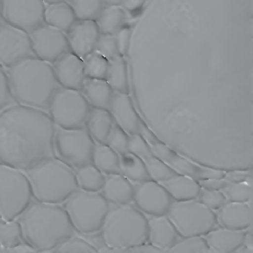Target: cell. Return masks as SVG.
<instances>
[{
    "label": "cell",
    "mask_w": 253,
    "mask_h": 253,
    "mask_svg": "<svg viewBox=\"0 0 253 253\" xmlns=\"http://www.w3.org/2000/svg\"><path fill=\"white\" fill-rule=\"evenodd\" d=\"M56 126L48 112L14 103L0 112V163L27 171L56 156Z\"/></svg>",
    "instance_id": "1"
},
{
    "label": "cell",
    "mask_w": 253,
    "mask_h": 253,
    "mask_svg": "<svg viewBox=\"0 0 253 253\" xmlns=\"http://www.w3.org/2000/svg\"><path fill=\"white\" fill-rule=\"evenodd\" d=\"M23 241L38 253L51 252L60 243L75 235V229L63 206L33 201L17 217Z\"/></svg>",
    "instance_id": "2"
},
{
    "label": "cell",
    "mask_w": 253,
    "mask_h": 253,
    "mask_svg": "<svg viewBox=\"0 0 253 253\" xmlns=\"http://www.w3.org/2000/svg\"><path fill=\"white\" fill-rule=\"evenodd\" d=\"M16 103L48 112L50 100L60 87L52 64L31 57L5 69Z\"/></svg>",
    "instance_id": "3"
},
{
    "label": "cell",
    "mask_w": 253,
    "mask_h": 253,
    "mask_svg": "<svg viewBox=\"0 0 253 253\" xmlns=\"http://www.w3.org/2000/svg\"><path fill=\"white\" fill-rule=\"evenodd\" d=\"M102 239L109 251L126 253L131 247L148 241V218L131 204H110L100 229Z\"/></svg>",
    "instance_id": "4"
},
{
    "label": "cell",
    "mask_w": 253,
    "mask_h": 253,
    "mask_svg": "<svg viewBox=\"0 0 253 253\" xmlns=\"http://www.w3.org/2000/svg\"><path fill=\"white\" fill-rule=\"evenodd\" d=\"M35 201L63 204L78 187L74 169L57 157L47 158L25 171Z\"/></svg>",
    "instance_id": "5"
},
{
    "label": "cell",
    "mask_w": 253,
    "mask_h": 253,
    "mask_svg": "<svg viewBox=\"0 0 253 253\" xmlns=\"http://www.w3.org/2000/svg\"><path fill=\"white\" fill-rule=\"evenodd\" d=\"M74 229L84 235L100 232L110 204L101 192H90L78 189L64 203Z\"/></svg>",
    "instance_id": "6"
},
{
    "label": "cell",
    "mask_w": 253,
    "mask_h": 253,
    "mask_svg": "<svg viewBox=\"0 0 253 253\" xmlns=\"http://www.w3.org/2000/svg\"><path fill=\"white\" fill-rule=\"evenodd\" d=\"M33 198L26 172L0 163V217L5 220H15Z\"/></svg>",
    "instance_id": "7"
},
{
    "label": "cell",
    "mask_w": 253,
    "mask_h": 253,
    "mask_svg": "<svg viewBox=\"0 0 253 253\" xmlns=\"http://www.w3.org/2000/svg\"><path fill=\"white\" fill-rule=\"evenodd\" d=\"M167 215L180 238L205 236L217 224L215 211L197 199L173 201Z\"/></svg>",
    "instance_id": "8"
},
{
    "label": "cell",
    "mask_w": 253,
    "mask_h": 253,
    "mask_svg": "<svg viewBox=\"0 0 253 253\" xmlns=\"http://www.w3.org/2000/svg\"><path fill=\"white\" fill-rule=\"evenodd\" d=\"M90 109L81 91L60 86L50 100L48 113L56 126L73 129L85 127Z\"/></svg>",
    "instance_id": "9"
},
{
    "label": "cell",
    "mask_w": 253,
    "mask_h": 253,
    "mask_svg": "<svg viewBox=\"0 0 253 253\" xmlns=\"http://www.w3.org/2000/svg\"><path fill=\"white\" fill-rule=\"evenodd\" d=\"M138 134L144 137L154 154L178 174L190 176L198 180L224 177L225 171L200 165L174 152L149 129L143 119L140 123Z\"/></svg>",
    "instance_id": "10"
},
{
    "label": "cell",
    "mask_w": 253,
    "mask_h": 253,
    "mask_svg": "<svg viewBox=\"0 0 253 253\" xmlns=\"http://www.w3.org/2000/svg\"><path fill=\"white\" fill-rule=\"evenodd\" d=\"M54 143L56 157L74 169L92 164L95 142L85 127L66 129L56 126Z\"/></svg>",
    "instance_id": "11"
},
{
    "label": "cell",
    "mask_w": 253,
    "mask_h": 253,
    "mask_svg": "<svg viewBox=\"0 0 253 253\" xmlns=\"http://www.w3.org/2000/svg\"><path fill=\"white\" fill-rule=\"evenodd\" d=\"M35 57L29 32L0 20V65L8 69L19 62Z\"/></svg>",
    "instance_id": "12"
},
{
    "label": "cell",
    "mask_w": 253,
    "mask_h": 253,
    "mask_svg": "<svg viewBox=\"0 0 253 253\" xmlns=\"http://www.w3.org/2000/svg\"><path fill=\"white\" fill-rule=\"evenodd\" d=\"M0 9L2 20L29 33L45 23L43 0H0Z\"/></svg>",
    "instance_id": "13"
},
{
    "label": "cell",
    "mask_w": 253,
    "mask_h": 253,
    "mask_svg": "<svg viewBox=\"0 0 253 253\" xmlns=\"http://www.w3.org/2000/svg\"><path fill=\"white\" fill-rule=\"evenodd\" d=\"M29 35L35 57L51 64L70 51L66 32L45 23L29 32Z\"/></svg>",
    "instance_id": "14"
},
{
    "label": "cell",
    "mask_w": 253,
    "mask_h": 253,
    "mask_svg": "<svg viewBox=\"0 0 253 253\" xmlns=\"http://www.w3.org/2000/svg\"><path fill=\"white\" fill-rule=\"evenodd\" d=\"M173 200L159 182L149 179L136 183L133 201L134 206L149 216L167 214Z\"/></svg>",
    "instance_id": "15"
},
{
    "label": "cell",
    "mask_w": 253,
    "mask_h": 253,
    "mask_svg": "<svg viewBox=\"0 0 253 253\" xmlns=\"http://www.w3.org/2000/svg\"><path fill=\"white\" fill-rule=\"evenodd\" d=\"M128 152L143 160L152 180L161 183L178 174L154 154L141 134H130Z\"/></svg>",
    "instance_id": "16"
},
{
    "label": "cell",
    "mask_w": 253,
    "mask_h": 253,
    "mask_svg": "<svg viewBox=\"0 0 253 253\" xmlns=\"http://www.w3.org/2000/svg\"><path fill=\"white\" fill-rule=\"evenodd\" d=\"M66 34L70 51L84 59L95 50L100 32L95 20H77Z\"/></svg>",
    "instance_id": "17"
},
{
    "label": "cell",
    "mask_w": 253,
    "mask_h": 253,
    "mask_svg": "<svg viewBox=\"0 0 253 253\" xmlns=\"http://www.w3.org/2000/svg\"><path fill=\"white\" fill-rule=\"evenodd\" d=\"M52 67L60 86L81 91L86 78L82 58L69 51L52 63Z\"/></svg>",
    "instance_id": "18"
},
{
    "label": "cell",
    "mask_w": 253,
    "mask_h": 253,
    "mask_svg": "<svg viewBox=\"0 0 253 253\" xmlns=\"http://www.w3.org/2000/svg\"><path fill=\"white\" fill-rule=\"evenodd\" d=\"M109 111L115 122L129 135L138 134L142 118L136 111L129 94L115 91Z\"/></svg>",
    "instance_id": "19"
},
{
    "label": "cell",
    "mask_w": 253,
    "mask_h": 253,
    "mask_svg": "<svg viewBox=\"0 0 253 253\" xmlns=\"http://www.w3.org/2000/svg\"><path fill=\"white\" fill-rule=\"evenodd\" d=\"M147 218V242L167 253L179 238L174 224L167 214L149 216Z\"/></svg>",
    "instance_id": "20"
},
{
    "label": "cell",
    "mask_w": 253,
    "mask_h": 253,
    "mask_svg": "<svg viewBox=\"0 0 253 253\" xmlns=\"http://www.w3.org/2000/svg\"><path fill=\"white\" fill-rule=\"evenodd\" d=\"M211 253H234L242 248L247 241L246 230L214 227L205 235Z\"/></svg>",
    "instance_id": "21"
},
{
    "label": "cell",
    "mask_w": 253,
    "mask_h": 253,
    "mask_svg": "<svg viewBox=\"0 0 253 253\" xmlns=\"http://www.w3.org/2000/svg\"><path fill=\"white\" fill-rule=\"evenodd\" d=\"M217 224L235 230H247L252 224V209L248 203L227 201L218 210Z\"/></svg>",
    "instance_id": "22"
},
{
    "label": "cell",
    "mask_w": 253,
    "mask_h": 253,
    "mask_svg": "<svg viewBox=\"0 0 253 253\" xmlns=\"http://www.w3.org/2000/svg\"><path fill=\"white\" fill-rule=\"evenodd\" d=\"M100 192L110 204H131L134 197V186L121 174H109L106 175Z\"/></svg>",
    "instance_id": "23"
},
{
    "label": "cell",
    "mask_w": 253,
    "mask_h": 253,
    "mask_svg": "<svg viewBox=\"0 0 253 253\" xmlns=\"http://www.w3.org/2000/svg\"><path fill=\"white\" fill-rule=\"evenodd\" d=\"M81 92L91 108L109 110L115 91L106 80L86 78Z\"/></svg>",
    "instance_id": "24"
},
{
    "label": "cell",
    "mask_w": 253,
    "mask_h": 253,
    "mask_svg": "<svg viewBox=\"0 0 253 253\" xmlns=\"http://www.w3.org/2000/svg\"><path fill=\"white\" fill-rule=\"evenodd\" d=\"M161 183L166 188L173 201L197 199L202 189L198 180L184 174H176Z\"/></svg>",
    "instance_id": "25"
},
{
    "label": "cell",
    "mask_w": 253,
    "mask_h": 253,
    "mask_svg": "<svg viewBox=\"0 0 253 253\" xmlns=\"http://www.w3.org/2000/svg\"><path fill=\"white\" fill-rule=\"evenodd\" d=\"M114 124L115 120L109 109L91 107L85 128L95 143H106Z\"/></svg>",
    "instance_id": "26"
},
{
    "label": "cell",
    "mask_w": 253,
    "mask_h": 253,
    "mask_svg": "<svg viewBox=\"0 0 253 253\" xmlns=\"http://www.w3.org/2000/svg\"><path fill=\"white\" fill-rule=\"evenodd\" d=\"M45 23L66 32L77 20L73 8L68 2L45 4Z\"/></svg>",
    "instance_id": "27"
},
{
    "label": "cell",
    "mask_w": 253,
    "mask_h": 253,
    "mask_svg": "<svg viewBox=\"0 0 253 253\" xmlns=\"http://www.w3.org/2000/svg\"><path fill=\"white\" fill-rule=\"evenodd\" d=\"M92 164L105 175L121 174L120 155L106 143H95Z\"/></svg>",
    "instance_id": "28"
},
{
    "label": "cell",
    "mask_w": 253,
    "mask_h": 253,
    "mask_svg": "<svg viewBox=\"0 0 253 253\" xmlns=\"http://www.w3.org/2000/svg\"><path fill=\"white\" fill-rule=\"evenodd\" d=\"M126 11L121 5H106L95 22L101 34L114 35L125 25Z\"/></svg>",
    "instance_id": "29"
},
{
    "label": "cell",
    "mask_w": 253,
    "mask_h": 253,
    "mask_svg": "<svg viewBox=\"0 0 253 253\" xmlns=\"http://www.w3.org/2000/svg\"><path fill=\"white\" fill-rule=\"evenodd\" d=\"M106 81L114 91L129 94L126 62L123 56L118 55L109 60Z\"/></svg>",
    "instance_id": "30"
},
{
    "label": "cell",
    "mask_w": 253,
    "mask_h": 253,
    "mask_svg": "<svg viewBox=\"0 0 253 253\" xmlns=\"http://www.w3.org/2000/svg\"><path fill=\"white\" fill-rule=\"evenodd\" d=\"M121 174L131 183H140L151 179L141 158L130 152L120 155Z\"/></svg>",
    "instance_id": "31"
},
{
    "label": "cell",
    "mask_w": 253,
    "mask_h": 253,
    "mask_svg": "<svg viewBox=\"0 0 253 253\" xmlns=\"http://www.w3.org/2000/svg\"><path fill=\"white\" fill-rule=\"evenodd\" d=\"M80 189L90 192H100L105 183L106 175L93 164H88L75 170Z\"/></svg>",
    "instance_id": "32"
},
{
    "label": "cell",
    "mask_w": 253,
    "mask_h": 253,
    "mask_svg": "<svg viewBox=\"0 0 253 253\" xmlns=\"http://www.w3.org/2000/svg\"><path fill=\"white\" fill-rule=\"evenodd\" d=\"M23 241L21 226L17 219L5 220L0 217V245L5 250Z\"/></svg>",
    "instance_id": "33"
},
{
    "label": "cell",
    "mask_w": 253,
    "mask_h": 253,
    "mask_svg": "<svg viewBox=\"0 0 253 253\" xmlns=\"http://www.w3.org/2000/svg\"><path fill=\"white\" fill-rule=\"evenodd\" d=\"M77 20H95L103 7L105 0H69Z\"/></svg>",
    "instance_id": "34"
},
{
    "label": "cell",
    "mask_w": 253,
    "mask_h": 253,
    "mask_svg": "<svg viewBox=\"0 0 253 253\" xmlns=\"http://www.w3.org/2000/svg\"><path fill=\"white\" fill-rule=\"evenodd\" d=\"M86 78L106 80L109 60L94 51L83 59Z\"/></svg>",
    "instance_id": "35"
},
{
    "label": "cell",
    "mask_w": 253,
    "mask_h": 253,
    "mask_svg": "<svg viewBox=\"0 0 253 253\" xmlns=\"http://www.w3.org/2000/svg\"><path fill=\"white\" fill-rule=\"evenodd\" d=\"M167 253H211L204 236L183 237L177 239Z\"/></svg>",
    "instance_id": "36"
},
{
    "label": "cell",
    "mask_w": 253,
    "mask_h": 253,
    "mask_svg": "<svg viewBox=\"0 0 253 253\" xmlns=\"http://www.w3.org/2000/svg\"><path fill=\"white\" fill-rule=\"evenodd\" d=\"M95 246L84 238L75 236V235L62 241L51 253H98Z\"/></svg>",
    "instance_id": "37"
},
{
    "label": "cell",
    "mask_w": 253,
    "mask_h": 253,
    "mask_svg": "<svg viewBox=\"0 0 253 253\" xmlns=\"http://www.w3.org/2000/svg\"><path fill=\"white\" fill-rule=\"evenodd\" d=\"M228 201L237 203H248L252 198L253 189L248 182L229 183L222 190Z\"/></svg>",
    "instance_id": "38"
},
{
    "label": "cell",
    "mask_w": 253,
    "mask_h": 253,
    "mask_svg": "<svg viewBox=\"0 0 253 253\" xmlns=\"http://www.w3.org/2000/svg\"><path fill=\"white\" fill-rule=\"evenodd\" d=\"M128 143L129 134L115 122L108 136L106 144L120 155L128 152Z\"/></svg>",
    "instance_id": "39"
},
{
    "label": "cell",
    "mask_w": 253,
    "mask_h": 253,
    "mask_svg": "<svg viewBox=\"0 0 253 253\" xmlns=\"http://www.w3.org/2000/svg\"><path fill=\"white\" fill-rule=\"evenodd\" d=\"M197 200L213 211H217L228 201L222 191L204 188L201 189Z\"/></svg>",
    "instance_id": "40"
},
{
    "label": "cell",
    "mask_w": 253,
    "mask_h": 253,
    "mask_svg": "<svg viewBox=\"0 0 253 253\" xmlns=\"http://www.w3.org/2000/svg\"><path fill=\"white\" fill-rule=\"evenodd\" d=\"M94 51L100 53L109 60L120 55L115 35L100 33Z\"/></svg>",
    "instance_id": "41"
},
{
    "label": "cell",
    "mask_w": 253,
    "mask_h": 253,
    "mask_svg": "<svg viewBox=\"0 0 253 253\" xmlns=\"http://www.w3.org/2000/svg\"><path fill=\"white\" fill-rule=\"evenodd\" d=\"M14 103L5 69L0 65V112Z\"/></svg>",
    "instance_id": "42"
},
{
    "label": "cell",
    "mask_w": 253,
    "mask_h": 253,
    "mask_svg": "<svg viewBox=\"0 0 253 253\" xmlns=\"http://www.w3.org/2000/svg\"><path fill=\"white\" fill-rule=\"evenodd\" d=\"M118 45V53L120 55L124 57L128 51L129 45L130 35L131 30L128 26L124 25L116 33L114 34Z\"/></svg>",
    "instance_id": "43"
},
{
    "label": "cell",
    "mask_w": 253,
    "mask_h": 253,
    "mask_svg": "<svg viewBox=\"0 0 253 253\" xmlns=\"http://www.w3.org/2000/svg\"><path fill=\"white\" fill-rule=\"evenodd\" d=\"M251 171L234 170V171H225L223 178L229 181V183H241V182L248 181L249 179L251 178Z\"/></svg>",
    "instance_id": "44"
},
{
    "label": "cell",
    "mask_w": 253,
    "mask_h": 253,
    "mask_svg": "<svg viewBox=\"0 0 253 253\" xmlns=\"http://www.w3.org/2000/svg\"><path fill=\"white\" fill-rule=\"evenodd\" d=\"M200 185L204 189H212V190L222 191L229 182L224 178H208L199 180Z\"/></svg>",
    "instance_id": "45"
},
{
    "label": "cell",
    "mask_w": 253,
    "mask_h": 253,
    "mask_svg": "<svg viewBox=\"0 0 253 253\" xmlns=\"http://www.w3.org/2000/svg\"><path fill=\"white\" fill-rule=\"evenodd\" d=\"M126 253H164L162 250L157 248L155 246L149 243L146 242L140 245L136 246V247H131L126 250Z\"/></svg>",
    "instance_id": "46"
},
{
    "label": "cell",
    "mask_w": 253,
    "mask_h": 253,
    "mask_svg": "<svg viewBox=\"0 0 253 253\" xmlns=\"http://www.w3.org/2000/svg\"><path fill=\"white\" fill-rule=\"evenodd\" d=\"M5 253H38V251L33 247H32L30 244L23 241L20 243V244H17V245L5 250Z\"/></svg>",
    "instance_id": "47"
},
{
    "label": "cell",
    "mask_w": 253,
    "mask_h": 253,
    "mask_svg": "<svg viewBox=\"0 0 253 253\" xmlns=\"http://www.w3.org/2000/svg\"><path fill=\"white\" fill-rule=\"evenodd\" d=\"M147 0H124L121 6L125 11L133 12L143 7Z\"/></svg>",
    "instance_id": "48"
},
{
    "label": "cell",
    "mask_w": 253,
    "mask_h": 253,
    "mask_svg": "<svg viewBox=\"0 0 253 253\" xmlns=\"http://www.w3.org/2000/svg\"><path fill=\"white\" fill-rule=\"evenodd\" d=\"M124 0H105L106 5H121Z\"/></svg>",
    "instance_id": "49"
},
{
    "label": "cell",
    "mask_w": 253,
    "mask_h": 253,
    "mask_svg": "<svg viewBox=\"0 0 253 253\" xmlns=\"http://www.w3.org/2000/svg\"><path fill=\"white\" fill-rule=\"evenodd\" d=\"M45 4L57 3V2H69V0H43Z\"/></svg>",
    "instance_id": "50"
},
{
    "label": "cell",
    "mask_w": 253,
    "mask_h": 253,
    "mask_svg": "<svg viewBox=\"0 0 253 253\" xmlns=\"http://www.w3.org/2000/svg\"><path fill=\"white\" fill-rule=\"evenodd\" d=\"M0 253H3V249L1 247V245H0Z\"/></svg>",
    "instance_id": "51"
},
{
    "label": "cell",
    "mask_w": 253,
    "mask_h": 253,
    "mask_svg": "<svg viewBox=\"0 0 253 253\" xmlns=\"http://www.w3.org/2000/svg\"><path fill=\"white\" fill-rule=\"evenodd\" d=\"M1 9H0V20H1Z\"/></svg>",
    "instance_id": "52"
}]
</instances>
